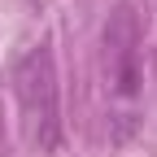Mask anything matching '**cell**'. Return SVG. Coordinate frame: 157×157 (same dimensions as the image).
Returning <instances> with one entry per match:
<instances>
[{
	"label": "cell",
	"mask_w": 157,
	"mask_h": 157,
	"mask_svg": "<svg viewBox=\"0 0 157 157\" xmlns=\"http://www.w3.org/2000/svg\"><path fill=\"white\" fill-rule=\"evenodd\" d=\"M13 96L22 113V135L35 153L61 148V87H57V61L48 44H31L13 61Z\"/></svg>",
	"instance_id": "obj_1"
},
{
	"label": "cell",
	"mask_w": 157,
	"mask_h": 157,
	"mask_svg": "<svg viewBox=\"0 0 157 157\" xmlns=\"http://www.w3.org/2000/svg\"><path fill=\"white\" fill-rule=\"evenodd\" d=\"M101 66H105V87L113 101L135 105L140 101V83H144V66H140V17L127 5H113L105 26H101Z\"/></svg>",
	"instance_id": "obj_2"
}]
</instances>
